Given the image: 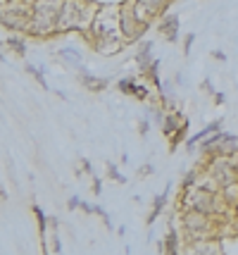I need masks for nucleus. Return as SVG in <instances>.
Returning <instances> with one entry per match:
<instances>
[{"mask_svg": "<svg viewBox=\"0 0 238 255\" xmlns=\"http://www.w3.org/2000/svg\"><path fill=\"white\" fill-rule=\"evenodd\" d=\"M24 72H26L29 77H34L41 89L50 91V86H48V81H46V69H41V67H36V65H24Z\"/></svg>", "mask_w": 238, "mask_h": 255, "instance_id": "nucleus-20", "label": "nucleus"}, {"mask_svg": "<svg viewBox=\"0 0 238 255\" xmlns=\"http://www.w3.org/2000/svg\"><path fill=\"white\" fill-rule=\"evenodd\" d=\"M105 172H107V177L112 179V181H117L119 186H124L126 181H129V179H126L124 174L117 169V165H114V162H105Z\"/></svg>", "mask_w": 238, "mask_h": 255, "instance_id": "nucleus-21", "label": "nucleus"}, {"mask_svg": "<svg viewBox=\"0 0 238 255\" xmlns=\"http://www.w3.org/2000/svg\"><path fill=\"white\" fill-rule=\"evenodd\" d=\"M119 14H122V33H124L126 43L136 45L146 31L150 29L146 22H141V17L136 14V7H134V0H124L119 2Z\"/></svg>", "mask_w": 238, "mask_h": 255, "instance_id": "nucleus-5", "label": "nucleus"}, {"mask_svg": "<svg viewBox=\"0 0 238 255\" xmlns=\"http://www.w3.org/2000/svg\"><path fill=\"white\" fill-rule=\"evenodd\" d=\"M210 55L215 57L217 62H227V60H229V57H227V53H224V50H212Z\"/></svg>", "mask_w": 238, "mask_h": 255, "instance_id": "nucleus-31", "label": "nucleus"}, {"mask_svg": "<svg viewBox=\"0 0 238 255\" xmlns=\"http://www.w3.org/2000/svg\"><path fill=\"white\" fill-rule=\"evenodd\" d=\"M126 45H129V43H126L124 38H98V41H91L93 50H95L98 55H105V57L119 55Z\"/></svg>", "mask_w": 238, "mask_h": 255, "instance_id": "nucleus-10", "label": "nucleus"}, {"mask_svg": "<svg viewBox=\"0 0 238 255\" xmlns=\"http://www.w3.org/2000/svg\"><path fill=\"white\" fill-rule=\"evenodd\" d=\"M31 24V5L26 0H10L0 7V26L14 33H26Z\"/></svg>", "mask_w": 238, "mask_h": 255, "instance_id": "nucleus-4", "label": "nucleus"}, {"mask_svg": "<svg viewBox=\"0 0 238 255\" xmlns=\"http://www.w3.org/2000/svg\"><path fill=\"white\" fill-rule=\"evenodd\" d=\"M183 120H186V115L181 112V108H179V110H169L167 115H164V120H162V124H159V129H162V133L169 138L171 133L183 124Z\"/></svg>", "mask_w": 238, "mask_h": 255, "instance_id": "nucleus-13", "label": "nucleus"}, {"mask_svg": "<svg viewBox=\"0 0 238 255\" xmlns=\"http://www.w3.org/2000/svg\"><path fill=\"white\" fill-rule=\"evenodd\" d=\"M62 5L65 0H36L31 5V24L26 36L38 41H48L57 36V19H60Z\"/></svg>", "mask_w": 238, "mask_h": 255, "instance_id": "nucleus-2", "label": "nucleus"}, {"mask_svg": "<svg viewBox=\"0 0 238 255\" xmlns=\"http://www.w3.org/2000/svg\"><path fill=\"white\" fill-rule=\"evenodd\" d=\"M200 91H203V93H210V96H215V93H217L215 84H212L210 79H203V84H200Z\"/></svg>", "mask_w": 238, "mask_h": 255, "instance_id": "nucleus-24", "label": "nucleus"}, {"mask_svg": "<svg viewBox=\"0 0 238 255\" xmlns=\"http://www.w3.org/2000/svg\"><path fill=\"white\" fill-rule=\"evenodd\" d=\"M77 81H79L86 91H91V93H102V91H107V86H110V79L107 77H95L86 65L77 67Z\"/></svg>", "mask_w": 238, "mask_h": 255, "instance_id": "nucleus-8", "label": "nucleus"}, {"mask_svg": "<svg viewBox=\"0 0 238 255\" xmlns=\"http://www.w3.org/2000/svg\"><path fill=\"white\" fill-rule=\"evenodd\" d=\"M79 165H81V169H83V174H91L93 177V165H91V160H88V157H81Z\"/></svg>", "mask_w": 238, "mask_h": 255, "instance_id": "nucleus-29", "label": "nucleus"}, {"mask_svg": "<svg viewBox=\"0 0 238 255\" xmlns=\"http://www.w3.org/2000/svg\"><path fill=\"white\" fill-rule=\"evenodd\" d=\"M55 57H60L62 62H67L69 67H77L79 65H83L81 62V50H77V48H72V45H65V48H57V53H55Z\"/></svg>", "mask_w": 238, "mask_h": 255, "instance_id": "nucleus-15", "label": "nucleus"}, {"mask_svg": "<svg viewBox=\"0 0 238 255\" xmlns=\"http://www.w3.org/2000/svg\"><path fill=\"white\" fill-rule=\"evenodd\" d=\"M114 86H117V91H119L122 96H131V98H134L138 81H136V77H124V79H119V81H117Z\"/></svg>", "mask_w": 238, "mask_h": 255, "instance_id": "nucleus-19", "label": "nucleus"}, {"mask_svg": "<svg viewBox=\"0 0 238 255\" xmlns=\"http://www.w3.org/2000/svg\"><path fill=\"white\" fill-rule=\"evenodd\" d=\"M195 38H198V36H195L193 31L183 36V55H186V57L191 55V48H193V43H195Z\"/></svg>", "mask_w": 238, "mask_h": 255, "instance_id": "nucleus-23", "label": "nucleus"}, {"mask_svg": "<svg viewBox=\"0 0 238 255\" xmlns=\"http://www.w3.org/2000/svg\"><path fill=\"white\" fill-rule=\"evenodd\" d=\"M79 210L86 212V215H95V203H86V200H81Z\"/></svg>", "mask_w": 238, "mask_h": 255, "instance_id": "nucleus-30", "label": "nucleus"}, {"mask_svg": "<svg viewBox=\"0 0 238 255\" xmlns=\"http://www.w3.org/2000/svg\"><path fill=\"white\" fill-rule=\"evenodd\" d=\"M158 31L162 33V38H164L167 43H179V38H181V33H179L181 31L179 14H176V12H164L158 22Z\"/></svg>", "mask_w": 238, "mask_h": 255, "instance_id": "nucleus-7", "label": "nucleus"}, {"mask_svg": "<svg viewBox=\"0 0 238 255\" xmlns=\"http://www.w3.org/2000/svg\"><path fill=\"white\" fill-rule=\"evenodd\" d=\"M150 174H155V167L148 165V162L141 167V169H138V179H146V177H150Z\"/></svg>", "mask_w": 238, "mask_h": 255, "instance_id": "nucleus-26", "label": "nucleus"}, {"mask_svg": "<svg viewBox=\"0 0 238 255\" xmlns=\"http://www.w3.org/2000/svg\"><path fill=\"white\" fill-rule=\"evenodd\" d=\"M79 205H81V198H79V196H69V198H67V210L69 212H74L77 208H79Z\"/></svg>", "mask_w": 238, "mask_h": 255, "instance_id": "nucleus-27", "label": "nucleus"}, {"mask_svg": "<svg viewBox=\"0 0 238 255\" xmlns=\"http://www.w3.org/2000/svg\"><path fill=\"white\" fill-rule=\"evenodd\" d=\"M174 81H176L179 86H183V84H186V77H183V72H176V77H174Z\"/></svg>", "mask_w": 238, "mask_h": 255, "instance_id": "nucleus-33", "label": "nucleus"}, {"mask_svg": "<svg viewBox=\"0 0 238 255\" xmlns=\"http://www.w3.org/2000/svg\"><path fill=\"white\" fill-rule=\"evenodd\" d=\"M222 129H224V120H212V122L207 124L203 131L193 133V136H188V138H186V143H183V145H186V150H188V153H195L203 138H207L210 133H215V131H222Z\"/></svg>", "mask_w": 238, "mask_h": 255, "instance_id": "nucleus-12", "label": "nucleus"}, {"mask_svg": "<svg viewBox=\"0 0 238 255\" xmlns=\"http://www.w3.org/2000/svg\"><path fill=\"white\" fill-rule=\"evenodd\" d=\"M5 2H10V0H0V7H2V5H5Z\"/></svg>", "mask_w": 238, "mask_h": 255, "instance_id": "nucleus-39", "label": "nucleus"}, {"mask_svg": "<svg viewBox=\"0 0 238 255\" xmlns=\"http://www.w3.org/2000/svg\"><path fill=\"white\" fill-rule=\"evenodd\" d=\"M150 129H153V120H150L148 115H143V117H141V122H138V133H141V138H148Z\"/></svg>", "mask_w": 238, "mask_h": 255, "instance_id": "nucleus-22", "label": "nucleus"}, {"mask_svg": "<svg viewBox=\"0 0 238 255\" xmlns=\"http://www.w3.org/2000/svg\"><path fill=\"white\" fill-rule=\"evenodd\" d=\"M169 193H171V181H167V186H164V191L162 193H158L155 198H153V208H150V212H148V229L153 227V224L158 222V217L164 212V208H167V203H169Z\"/></svg>", "mask_w": 238, "mask_h": 255, "instance_id": "nucleus-11", "label": "nucleus"}, {"mask_svg": "<svg viewBox=\"0 0 238 255\" xmlns=\"http://www.w3.org/2000/svg\"><path fill=\"white\" fill-rule=\"evenodd\" d=\"M0 48H2V50L7 48V43H5V38H0Z\"/></svg>", "mask_w": 238, "mask_h": 255, "instance_id": "nucleus-37", "label": "nucleus"}, {"mask_svg": "<svg viewBox=\"0 0 238 255\" xmlns=\"http://www.w3.org/2000/svg\"><path fill=\"white\" fill-rule=\"evenodd\" d=\"M26 2H29V5H34V2H36V0H26Z\"/></svg>", "mask_w": 238, "mask_h": 255, "instance_id": "nucleus-40", "label": "nucleus"}, {"mask_svg": "<svg viewBox=\"0 0 238 255\" xmlns=\"http://www.w3.org/2000/svg\"><path fill=\"white\" fill-rule=\"evenodd\" d=\"M31 212H34L36 224H38V234H41V236H46L48 234V215H46V210H43L38 203H31Z\"/></svg>", "mask_w": 238, "mask_h": 255, "instance_id": "nucleus-18", "label": "nucleus"}, {"mask_svg": "<svg viewBox=\"0 0 238 255\" xmlns=\"http://www.w3.org/2000/svg\"><path fill=\"white\" fill-rule=\"evenodd\" d=\"M0 62H5V53H2V48H0Z\"/></svg>", "mask_w": 238, "mask_h": 255, "instance_id": "nucleus-38", "label": "nucleus"}, {"mask_svg": "<svg viewBox=\"0 0 238 255\" xmlns=\"http://www.w3.org/2000/svg\"><path fill=\"white\" fill-rule=\"evenodd\" d=\"M212 103H215V108H222V105L227 103V93H222V91H217L215 96H212Z\"/></svg>", "mask_w": 238, "mask_h": 255, "instance_id": "nucleus-28", "label": "nucleus"}, {"mask_svg": "<svg viewBox=\"0 0 238 255\" xmlns=\"http://www.w3.org/2000/svg\"><path fill=\"white\" fill-rule=\"evenodd\" d=\"M188 129H191V122H188V117H186L181 127L169 136V153H174L181 143H186V138H188Z\"/></svg>", "mask_w": 238, "mask_h": 255, "instance_id": "nucleus-17", "label": "nucleus"}, {"mask_svg": "<svg viewBox=\"0 0 238 255\" xmlns=\"http://www.w3.org/2000/svg\"><path fill=\"white\" fill-rule=\"evenodd\" d=\"M126 232H129V227H126V224H122V227H119V229H117V234H119V236H122V239H124V236H126Z\"/></svg>", "mask_w": 238, "mask_h": 255, "instance_id": "nucleus-35", "label": "nucleus"}, {"mask_svg": "<svg viewBox=\"0 0 238 255\" xmlns=\"http://www.w3.org/2000/svg\"><path fill=\"white\" fill-rule=\"evenodd\" d=\"M91 191H93V196H100V193H102V179H100V177H95V174H93Z\"/></svg>", "mask_w": 238, "mask_h": 255, "instance_id": "nucleus-25", "label": "nucleus"}, {"mask_svg": "<svg viewBox=\"0 0 238 255\" xmlns=\"http://www.w3.org/2000/svg\"><path fill=\"white\" fill-rule=\"evenodd\" d=\"M5 43H7V48H10L17 57H22V60L26 57V50H29V48H26V33H14L12 31L10 36L5 38Z\"/></svg>", "mask_w": 238, "mask_h": 255, "instance_id": "nucleus-14", "label": "nucleus"}, {"mask_svg": "<svg viewBox=\"0 0 238 255\" xmlns=\"http://www.w3.org/2000/svg\"><path fill=\"white\" fill-rule=\"evenodd\" d=\"M153 50H155V43L150 41V38H141L136 43V53H134V62H136L138 72L141 74H146L150 65L155 62V57H153Z\"/></svg>", "mask_w": 238, "mask_h": 255, "instance_id": "nucleus-9", "label": "nucleus"}, {"mask_svg": "<svg viewBox=\"0 0 238 255\" xmlns=\"http://www.w3.org/2000/svg\"><path fill=\"white\" fill-rule=\"evenodd\" d=\"M169 2L171 0H134V7H136V14L141 17V22H146L150 26L158 17H162L167 12Z\"/></svg>", "mask_w": 238, "mask_h": 255, "instance_id": "nucleus-6", "label": "nucleus"}, {"mask_svg": "<svg viewBox=\"0 0 238 255\" xmlns=\"http://www.w3.org/2000/svg\"><path fill=\"white\" fill-rule=\"evenodd\" d=\"M41 241H43V253H62V244H60V234L57 229H48L46 236H41Z\"/></svg>", "mask_w": 238, "mask_h": 255, "instance_id": "nucleus-16", "label": "nucleus"}, {"mask_svg": "<svg viewBox=\"0 0 238 255\" xmlns=\"http://www.w3.org/2000/svg\"><path fill=\"white\" fill-rule=\"evenodd\" d=\"M50 91H53V93H55V96H57L60 100H69V96L65 93V91H57V89H50Z\"/></svg>", "mask_w": 238, "mask_h": 255, "instance_id": "nucleus-34", "label": "nucleus"}, {"mask_svg": "<svg viewBox=\"0 0 238 255\" xmlns=\"http://www.w3.org/2000/svg\"><path fill=\"white\" fill-rule=\"evenodd\" d=\"M88 43L98 41V38H124L122 33V14H119V2H105L98 7L95 19L91 24V31L86 33ZM126 41V38H124Z\"/></svg>", "mask_w": 238, "mask_h": 255, "instance_id": "nucleus-3", "label": "nucleus"}, {"mask_svg": "<svg viewBox=\"0 0 238 255\" xmlns=\"http://www.w3.org/2000/svg\"><path fill=\"white\" fill-rule=\"evenodd\" d=\"M98 7H100V2H95V0H65L60 19H57V33L81 31L86 36L91 31Z\"/></svg>", "mask_w": 238, "mask_h": 255, "instance_id": "nucleus-1", "label": "nucleus"}, {"mask_svg": "<svg viewBox=\"0 0 238 255\" xmlns=\"http://www.w3.org/2000/svg\"><path fill=\"white\" fill-rule=\"evenodd\" d=\"M48 229H60V217H48Z\"/></svg>", "mask_w": 238, "mask_h": 255, "instance_id": "nucleus-32", "label": "nucleus"}, {"mask_svg": "<svg viewBox=\"0 0 238 255\" xmlns=\"http://www.w3.org/2000/svg\"><path fill=\"white\" fill-rule=\"evenodd\" d=\"M0 200H7V191L2 189V186H0Z\"/></svg>", "mask_w": 238, "mask_h": 255, "instance_id": "nucleus-36", "label": "nucleus"}]
</instances>
